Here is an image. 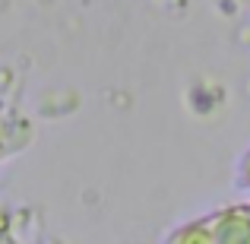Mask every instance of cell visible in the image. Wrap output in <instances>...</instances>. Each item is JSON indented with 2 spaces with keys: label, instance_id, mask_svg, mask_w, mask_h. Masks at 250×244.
I'll return each instance as SVG.
<instances>
[{
  "label": "cell",
  "instance_id": "cell-1",
  "mask_svg": "<svg viewBox=\"0 0 250 244\" xmlns=\"http://www.w3.org/2000/svg\"><path fill=\"white\" fill-rule=\"evenodd\" d=\"M212 244H250V213H225L206 222Z\"/></svg>",
  "mask_w": 250,
  "mask_h": 244
},
{
  "label": "cell",
  "instance_id": "cell-2",
  "mask_svg": "<svg viewBox=\"0 0 250 244\" xmlns=\"http://www.w3.org/2000/svg\"><path fill=\"white\" fill-rule=\"evenodd\" d=\"M10 149H13V143H10V124L0 121V155L10 153Z\"/></svg>",
  "mask_w": 250,
  "mask_h": 244
}]
</instances>
